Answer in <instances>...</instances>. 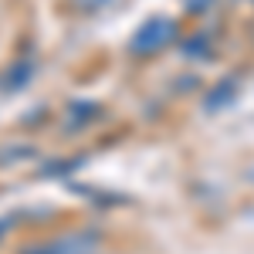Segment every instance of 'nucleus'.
Wrapping results in <instances>:
<instances>
[{"label": "nucleus", "instance_id": "nucleus-1", "mask_svg": "<svg viewBox=\"0 0 254 254\" xmlns=\"http://www.w3.org/2000/svg\"><path fill=\"white\" fill-rule=\"evenodd\" d=\"M170 34H173V24H170V20H149L136 38H132V51H136V55H146V51H153V48H163Z\"/></svg>", "mask_w": 254, "mask_h": 254}, {"label": "nucleus", "instance_id": "nucleus-2", "mask_svg": "<svg viewBox=\"0 0 254 254\" xmlns=\"http://www.w3.org/2000/svg\"><path fill=\"white\" fill-rule=\"evenodd\" d=\"M0 231H3V227H0Z\"/></svg>", "mask_w": 254, "mask_h": 254}]
</instances>
